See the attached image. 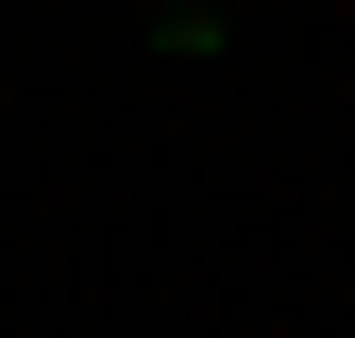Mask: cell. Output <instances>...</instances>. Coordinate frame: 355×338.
I'll return each instance as SVG.
<instances>
[{"mask_svg":"<svg viewBox=\"0 0 355 338\" xmlns=\"http://www.w3.org/2000/svg\"><path fill=\"white\" fill-rule=\"evenodd\" d=\"M153 51H169V68H203V51H220V0H153Z\"/></svg>","mask_w":355,"mask_h":338,"instance_id":"6da1fadb","label":"cell"}]
</instances>
